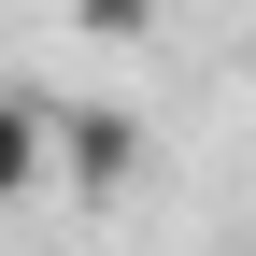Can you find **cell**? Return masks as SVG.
<instances>
[{"label": "cell", "instance_id": "obj_1", "mask_svg": "<svg viewBox=\"0 0 256 256\" xmlns=\"http://www.w3.org/2000/svg\"><path fill=\"white\" fill-rule=\"evenodd\" d=\"M57 171H72L86 200H114V185L142 171V114H100V100H72V114H57Z\"/></svg>", "mask_w": 256, "mask_h": 256}, {"label": "cell", "instance_id": "obj_2", "mask_svg": "<svg viewBox=\"0 0 256 256\" xmlns=\"http://www.w3.org/2000/svg\"><path fill=\"white\" fill-rule=\"evenodd\" d=\"M43 171H57V100H28V86H0V200H28Z\"/></svg>", "mask_w": 256, "mask_h": 256}, {"label": "cell", "instance_id": "obj_3", "mask_svg": "<svg viewBox=\"0 0 256 256\" xmlns=\"http://www.w3.org/2000/svg\"><path fill=\"white\" fill-rule=\"evenodd\" d=\"M72 28H100V43H142V28H156V0H72Z\"/></svg>", "mask_w": 256, "mask_h": 256}]
</instances>
